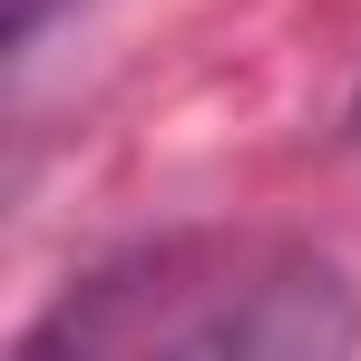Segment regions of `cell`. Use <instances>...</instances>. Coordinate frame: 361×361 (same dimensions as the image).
Returning a JSON list of instances; mask_svg holds the SVG:
<instances>
[{
	"mask_svg": "<svg viewBox=\"0 0 361 361\" xmlns=\"http://www.w3.org/2000/svg\"><path fill=\"white\" fill-rule=\"evenodd\" d=\"M361 312L342 274L302 244L274 235H166L147 254L98 264L88 283L20 342L30 361H147V352H195V361H312L352 352Z\"/></svg>",
	"mask_w": 361,
	"mask_h": 361,
	"instance_id": "cell-1",
	"label": "cell"
},
{
	"mask_svg": "<svg viewBox=\"0 0 361 361\" xmlns=\"http://www.w3.org/2000/svg\"><path fill=\"white\" fill-rule=\"evenodd\" d=\"M49 10H59V0H10V39H30V30H39Z\"/></svg>",
	"mask_w": 361,
	"mask_h": 361,
	"instance_id": "cell-2",
	"label": "cell"
}]
</instances>
